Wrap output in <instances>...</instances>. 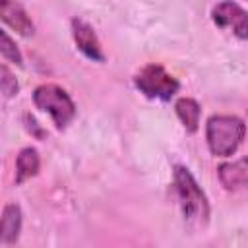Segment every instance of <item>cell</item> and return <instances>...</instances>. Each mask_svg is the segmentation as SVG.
<instances>
[{"label":"cell","instance_id":"13","mask_svg":"<svg viewBox=\"0 0 248 248\" xmlns=\"http://www.w3.org/2000/svg\"><path fill=\"white\" fill-rule=\"evenodd\" d=\"M0 72H2V91L6 97H12L14 93H17V81L12 78V74L8 72L6 66H2Z\"/></svg>","mask_w":248,"mask_h":248},{"label":"cell","instance_id":"1","mask_svg":"<svg viewBox=\"0 0 248 248\" xmlns=\"http://www.w3.org/2000/svg\"><path fill=\"white\" fill-rule=\"evenodd\" d=\"M244 124L236 116H227V114H217L207 120L205 128V138L207 145L213 155L219 157H229L236 151L244 138Z\"/></svg>","mask_w":248,"mask_h":248},{"label":"cell","instance_id":"2","mask_svg":"<svg viewBox=\"0 0 248 248\" xmlns=\"http://www.w3.org/2000/svg\"><path fill=\"white\" fill-rule=\"evenodd\" d=\"M174 184L178 190L184 217L194 223H205L207 215H209L207 200H205L203 192L200 190V186L196 184L194 176L188 172V169H184V167L174 169Z\"/></svg>","mask_w":248,"mask_h":248},{"label":"cell","instance_id":"3","mask_svg":"<svg viewBox=\"0 0 248 248\" xmlns=\"http://www.w3.org/2000/svg\"><path fill=\"white\" fill-rule=\"evenodd\" d=\"M33 101L41 110H45L52 116V120L58 128H64L76 114V107H74L72 99L58 85H50V83L39 85L33 93Z\"/></svg>","mask_w":248,"mask_h":248},{"label":"cell","instance_id":"8","mask_svg":"<svg viewBox=\"0 0 248 248\" xmlns=\"http://www.w3.org/2000/svg\"><path fill=\"white\" fill-rule=\"evenodd\" d=\"M0 12H2V19L8 25H12L17 33H21L25 37L33 35V23L16 0H2L0 2Z\"/></svg>","mask_w":248,"mask_h":248},{"label":"cell","instance_id":"5","mask_svg":"<svg viewBox=\"0 0 248 248\" xmlns=\"http://www.w3.org/2000/svg\"><path fill=\"white\" fill-rule=\"evenodd\" d=\"M213 21L219 27H229L240 39H248V12L242 10L238 4L227 0L215 6Z\"/></svg>","mask_w":248,"mask_h":248},{"label":"cell","instance_id":"7","mask_svg":"<svg viewBox=\"0 0 248 248\" xmlns=\"http://www.w3.org/2000/svg\"><path fill=\"white\" fill-rule=\"evenodd\" d=\"M72 27H74V39L79 46V50L91 58V60H103V52H101V45L97 41V35L93 33V29L81 21V19H74L72 21Z\"/></svg>","mask_w":248,"mask_h":248},{"label":"cell","instance_id":"11","mask_svg":"<svg viewBox=\"0 0 248 248\" xmlns=\"http://www.w3.org/2000/svg\"><path fill=\"white\" fill-rule=\"evenodd\" d=\"M19 225H21V215H19V207L17 205H6L4 215H2V240L4 242H12L17 238L19 232Z\"/></svg>","mask_w":248,"mask_h":248},{"label":"cell","instance_id":"6","mask_svg":"<svg viewBox=\"0 0 248 248\" xmlns=\"http://www.w3.org/2000/svg\"><path fill=\"white\" fill-rule=\"evenodd\" d=\"M219 178H221L223 186L231 192L248 190V159H238L234 163L221 165Z\"/></svg>","mask_w":248,"mask_h":248},{"label":"cell","instance_id":"10","mask_svg":"<svg viewBox=\"0 0 248 248\" xmlns=\"http://www.w3.org/2000/svg\"><path fill=\"white\" fill-rule=\"evenodd\" d=\"M39 169V155L35 149L27 147L23 149L19 155H17V163H16V170H17V176H16V182H23L25 178L33 176Z\"/></svg>","mask_w":248,"mask_h":248},{"label":"cell","instance_id":"9","mask_svg":"<svg viewBox=\"0 0 248 248\" xmlns=\"http://www.w3.org/2000/svg\"><path fill=\"white\" fill-rule=\"evenodd\" d=\"M176 114L180 116V120L188 132H196L198 122H200V105L194 99H186V97L178 99L176 101Z\"/></svg>","mask_w":248,"mask_h":248},{"label":"cell","instance_id":"4","mask_svg":"<svg viewBox=\"0 0 248 248\" xmlns=\"http://www.w3.org/2000/svg\"><path fill=\"white\" fill-rule=\"evenodd\" d=\"M136 87L151 97V99H161V101H169L176 91H178V81L165 72L163 66H157V64H149L145 66L138 76H136Z\"/></svg>","mask_w":248,"mask_h":248},{"label":"cell","instance_id":"12","mask_svg":"<svg viewBox=\"0 0 248 248\" xmlns=\"http://www.w3.org/2000/svg\"><path fill=\"white\" fill-rule=\"evenodd\" d=\"M2 56L4 58H10L16 64H21V56H19L17 48L14 46V43H12V39L8 37L6 31H2Z\"/></svg>","mask_w":248,"mask_h":248}]
</instances>
